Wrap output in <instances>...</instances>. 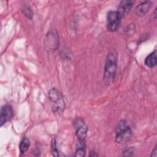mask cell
Wrapping results in <instances>:
<instances>
[{
  "label": "cell",
  "instance_id": "277c9868",
  "mask_svg": "<svg viewBox=\"0 0 157 157\" xmlns=\"http://www.w3.org/2000/svg\"><path fill=\"white\" fill-rule=\"evenodd\" d=\"M121 18L117 11L112 10L107 13V28L109 31L113 32L118 29L120 26Z\"/></svg>",
  "mask_w": 157,
  "mask_h": 157
},
{
  "label": "cell",
  "instance_id": "3957f363",
  "mask_svg": "<svg viewBox=\"0 0 157 157\" xmlns=\"http://www.w3.org/2000/svg\"><path fill=\"white\" fill-rule=\"evenodd\" d=\"M115 140L119 144L128 142L132 137V131L125 120L120 121L115 128Z\"/></svg>",
  "mask_w": 157,
  "mask_h": 157
},
{
  "label": "cell",
  "instance_id": "5bb4252c",
  "mask_svg": "<svg viewBox=\"0 0 157 157\" xmlns=\"http://www.w3.org/2000/svg\"><path fill=\"white\" fill-rule=\"evenodd\" d=\"M157 156V148H156V145L155 146L151 155H150V156H154V157H156Z\"/></svg>",
  "mask_w": 157,
  "mask_h": 157
},
{
  "label": "cell",
  "instance_id": "7a4b0ae2",
  "mask_svg": "<svg viewBox=\"0 0 157 157\" xmlns=\"http://www.w3.org/2000/svg\"><path fill=\"white\" fill-rule=\"evenodd\" d=\"M48 99L52 112L55 114H62L65 109V102L60 91L56 88L50 89L48 92Z\"/></svg>",
  "mask_w": 157,
  "mask_h": 157
},
{
  "label": "cell",
  "instance_id": "7c38bea8",
  "mask_svg": "<svg viewBox=\"0 0 157 157\" xmlns=\"http://www.w3.org/2000/svg\"><path fill=\"white\" fill-rule=\"evenodd\" d=\"M51 153L54 156H59V152L56 147V142L55 139H53L51 141Z\"/></svg>",
  "mask_w": 157,
  "mask_h": 157
},
{
  "label": "cell",
  "instance_id": "ba28073f",
  "mask_svg": "<svg viewBox=\"0 0 157 157\" xmlns=\"http://www.w3.org/2000/svg\"><path fill=\"white\" fill-rule=\"evenodd\" d=\"M151 5V2L146 1L139 4L135 9V13L139 17L144 16L150 9Z\"/></svg>",
  "mask_w": 157,
  "mask_h": 157
},
{
  "label": "cell",
  "instance_id": "8992f818",
  "mask_svg": "<svg viewBox=\"0 0 157 157\" xmlns=\"http://www.w3.org/2000/svg\"><path fill=\"white\" fill-rule=\"evenodd\" d=\"M13 115V112L12 106L9 104L3 105L0 111V126H2L6 123L10 121Z\"/></svg>",
  "mask_w": 157,
  "mask_h": 157
},
{
  "label": "cell",
  "instance_id": "9a60e30c",
  "mask_svg": "<svg viewBox=\"0 0 157 157\" xmlns=\"http://www.w3.org/2000/svg\"><path fill=\"white\" fill-rule=\"evenodd\" d=\"M90 153H92V155H91V154H90V156H97V155H96V154H95V152H94V151H91Z\"/></svg>",
  "mask_w": 157,
  "mask_h": 157
},
{
  "label": "cell",
  "instance_id": "4fadbf2b",
  "mask_svg": "<svg viewBox=\"0 0 157 157\" xmlns=\"http://www.w3.org/2000/svg\"><path fill=\"white\" fill-rule=\"evenodd\" d=\"M22 11L23 12V13L25 14V16H26L28 18L31 19L33 17V11L31 9V7L28 6H25L23 7L22 9Z\"/></svg>",
  "mask_w": 157,
  "mask_h": 157
},
{
  "label": "cell",
  "instance_id": "6da1fadb",
  "mask_svg": "<svg viewBox=\"0 0 157 157\" xmlns=\"http://www.w3.org/2000/svg\"><path fill=\"white\" fill-rule=\"evenodd\" d=\"M117 56L113 52L108 54L104 67V81L105 85H109L112 84L115 79L117 72Z\"/></svg>",
  "mask_w": 157,
  "mask_h": 157
},
{
  "label": "cell",
  "instance_id": "52a82bcc",
  "mask_svg": "<svg viewBox=\"0 0 157 157\" xmlns=\"http://www.w3.org/2000/svg\"><path fill=\"white\" fill-rule=\"evenodd\" d=\"M133 4L134 2L131 0H123L120 2L117 11L121 18L129 13L133 6Z\"/></svg>",
  "mask_w": 157,
  "mask_h": 157
},
{
  "label": "cell",
  "instance_id": "8fae6325",
  "mask_svg": "<svg viewBox=\"0 0 157 157\" xmlns=\"http://www.w3.org/2000/svg\"><path fill=\"white\" fill-rule=\"evenodd\" d=\"M29 145H30L29 140L26 137H23L19 145V148L21 153V154L25 153L28 150Z\"/></svg>",
  "mask_w": 157,
  "mask_h": 157
},
{
  "label": "cell",
  "instance_id": "5b68a950",
  "mask_svg": "<svg viewBox=\"0 0 157 157\" xmlns=\"http://www.w3.org/2000/svg\"><path fill=\"white\" fill-rule=\"evenodd\" d=\"M74 126L76 130V136L79 140L85 141L86 137L88 128L84 123L83 119L81 118H77L73 121Z\"/></svg>",
  "mask_w": 157,
  "mask_h": 157
},
{
  "label": "cell",
  "instance_id": "30bf717a",
  "mask_svg": "<svg viewBox=\"0 0 157 157\" xmlns=\"http://www.w3.org/2000/svg\"><path fill=\"white\" fill-rule=\"evenodd\" d=\"M85 153L86 147L85 141L78 140L74 156L77 157H83L85 156Z\"/></svg>",
  "mask_w": 157,
  "mask_h": 157
},
{
  "label": "cell",
  "instance_id": "9c48e42d",
  "mask_svg": "<svg viewBox=\"0 0 157 157\" xmlns=\"http://www.w3.org/2000/svg\"><path fill=\"white\" fill-rule=\"evenodd\" d=\"M145 64L150 67L152 68L155 67L157 64V59H156V51L155 50L150 54H149L145 59L144 61Z\"/></svg>",
  "mask_w": 157,
  "mask_h": 157
}]
</instances>
